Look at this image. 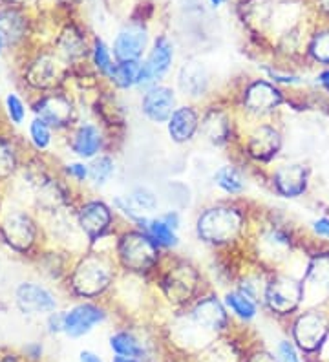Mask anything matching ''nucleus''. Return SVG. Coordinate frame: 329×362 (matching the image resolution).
Masks as SVG:
<instances>
[{
	"label": "nucleus",
	"mask_w": 329,
	"mask_h": 362,
	"mask_svg": "<svg viewBox=\"0 0 329 362\" xmlns=\"http://www.w3.org/2000/svg\"><path fill=\"white\" fill-rule=\"evenodd\" d=\"M225 305H227V310L233 311L234 317H238L243 322H250L258 315L256 302L250 296H247L243 291L227 293V296H225Z\"/></svg>",
	"instance_id": "obj_27"
},
{
	"label": "nucleus",
	"mask_w": 329,
	"mask_h": 362,
	"mask_svg": "<svg viewBox=\"0 0 329 362\" xmlns=\"http://www.w3.org/2000/svg\"><path fill=\"white\" fill-rule=\"evenodd\" d=\"M174 105L175 98L172 88L161 86V84L149 86L146 93L143 95V101H141V108H143L146 117L152 119L154 123H165V121L171 119V115L175 110Z\"/></svg>",
	"instance_id": "obj_16"
},
{
	"label": "nucleus",
	"mask_w": 329,
	"mask_h": 362,
	"mask_svg": "<svg viewBox=\"0 0 329 362\" xmlns=\"http://www.w3.org/2000/svg\"><path fill=\"white\" fill-rule=\"evenodd\" d=\"M119 258L127 269L146 271L158 262V245L146 233H127L119 242Z\"/></svg>",
	"instance_id": "obj_6"
},
{
	"label": "nucleus",
	"mask_w": 329,
	"mask_h": 362,
	"mask_svg": "<svg viewBox=\"0 0 329 362\" xmlns=\"http://www.w3.org/2000/svg\"><path fill=\"white\" fill-rule=\"evenodd\" d=\"M4 114L9 124L21 127V124L26 121L28 105L24 103V99H22L18 93L9 92L4 99Z\"/></svg>",
	"instance_id": "obj_33"
},
{
	"label": "nucleus",
	"mask_w": 329,
	"mask_h": 362,
	"mask_svg": "<svg viewBox=\"0 0 329 362\" xmlns=\"http://www.w3.org/2000/svg\"><path fill=\"white\" fill-rule=\"evenodd\" d=\"M139 70H141L139 61H127V62L115 61V66H114V70H112L110 81H112L115 86H119V88L128 90L137 84V76H139Z\"/></svg>",
	"instance_id": "obj_29"
},
{
	"label": "nucleus",
	"mask_w": 329,
	"mask_h": 362,
	"mask_svg": "<svg viewBox=\"0 0 329 362\" xmlns=\"http://www.w3.org/2000/svg\"><path fill=\"white\" fill-rule=\"evenodd\" d=\"M329 295V255H321L309 264L306 280H304V298L306 295Z\"/></svg>",
	"instance_id": "obj_20"
},
{
	"label": "nucleus",
	"mask_w": 329,
	"mask_h": 362,
	"mask_svg": "<svg viewBox=\"0 0 329 362\" xmlns=\"http://www.w3.org/2000/svg\"><path fill=\"white\" fill-rule=\"evenodd\" d=\"M280 148V136L275 129L260 127L249 139V152L256 159H271Z\"/></svg>",
	"instance_id": "obj_23"
},
{
	"label": "nucleus",
	"mask_w": 329,
	"mask_h": 362,
	"mask_svg": "<svg viewBox=\"0 0 329 362\" xmlns=\"http://www.w3.org/2000/svg\"><path fill=\"white\" fill-rule=\"evenodd\" d=\"M8 8H26L31 0H2Z\"/></svg>",
	"instance_id": "obj_47"
},
{
	"label": "nucleus",
	"mask_w": 329,
	"mask_h": 362,
	"mask_svg": "<svg viewBox=\"0 0 329 362\" xmlns=\"http://www.w3.org/2000/svg\"><path fill=\"white\" fill-rule=\"evenodd\" d=\"M77 223L90 242L101 240L112 226V211L106 204L90 199L84 202L77 211Z\"/></svg>",
	"instance_id": "obj_11"
},
{
	"label": "nucleus",
	"mask_w": 329,
	"mask_h": 362,
	"mask_svg": "<svg viewBox=\"0 0 329 362\" xmlns=\"http://www.w3.org/2000/svg\"><path fill=\"white\" fill-rule=\"evenodd\" d=\"M68 146L79 159H83V161L90 159L92 161L93 158L99 156L103 148L101 130L92 123L77 124L68 134Z\"/></svg>",
	"instance_id": "obj_15"
},
{
	"label": "nucleus",
	"mask_w": 329,
	"mask_h": 362,
	"mask_svg": "<svg viewBox=\"0 0 329 362\" xmlns=\"http://www.w3.org/2000/svg\"><path fill=\"white\" fill-rule=\"evenodd\" d=\"M246 362H278L277 357H272L267 351H255L253 355H249Z\"/></svg>",
	"instance_id": "obj_42"
},
{
	"label": "nucleus",
	"mask_w": 329,
	"mask_h": 362,
	"mask_svg": "<svg viewBox=\"0 0 329 362\" xmlns=\"http://www.w3.org/2000/svg\"><path fill=\"white\" fill-rule=\"evenodd\" d=\"M21 167V152L13 136L0 134V183L15 176Z\"/></svg>",
	"instance_id": "obj_24"
},
{
	"label": "nucleus",
	"mask_w": 329,
	"mask_h": 362,
	"mask_svg": "<svg viewBox=\"0 0 329 362\" xmlns=\"http://www.w3.org/2000/svg\"><path fill=\"white\" fill-rule=\"evenodd\" d=\"M0 238L4 240L9 249L26 255L35 247L39 226L30 212L13 209L0 216Z\"/></svg>",
	"instance_id": "obj_3"
},
{
	"label": "nucleus",
	"mask_w": 329,
	"mask_h": 362,
	"mask_svg": "<svg viewBox=\"0 0 329 362\" xmlns=\"http://www.w3.org/2000/svg\"><path fill=\"white\" fill-rule=\"evenodd\" d=\"M8 48V42H6V39H4V35H2V33H0V55H2V53H4V49Z\"/></svg>",
	"instance_id": "obj_49"
},
{
	"label": "nucleus",
	"mask_w": 329,
	"mask_h": 362,
	"mask_svg": "<svg viewBox=\"0 0 329 362\" xmlns=\"http://www.w3.org/2000/svg\"><path fill=\"white\" fill-rule=\"evenodd\" d=\"M243 216L234 207L207 209L197 218V234L209 243H227L240 234Z\"/></svg>",
	"instance_id": "obj_2"
},
{
	"label": "nucleus",
	"mask_w": 329,
	"mask_h": 362,
	"mask_svg": "<svg viewBox=\"0 0 329 362\" xmlns=\"http://www.w3.org/2000/svg\"><path fill=\"white\" fill-rule=\"evenodd\" d=\"M28 139L37 152H46L53 143V129L33 115V119L28 123Z\"/></svg>",
	"instance_id": "obj_28"
},
{
	"label": "nucleus",
	"mask_w": 329,
	"mask_h": 362,
	"mask_svg": "<svg viewBox=\"0 0 329 362\" xmlns=\"http://www.w3.org/2000/svg\"><path fill=\"white\" fill-rule=\"evenodd\" d=\"M280 103V90L275 88L272 84L265 83V81H256V83L250 84L246 92L247 110L256 112V114H265V112L275 110Z\"/></svg>",
	"instance_id": "obj_18"
},
{
	"label": "nucleus",
	"mask_w": 329,
	"mask_h": 362,
	"mask_svg": "<svg viewBox=\"0 0 329 362\" xmlns=\"http://www.w3.org/2000/svg\"><path fill=\"white\" fill-rule=\"evenodd\" d=\"M263 300L267 302L272 313L291 315L304 302V282L291 276H277L265 284Z\"/></svg>",
	"instance_id": "obj_7"
},
{
	"label": "nucleus",
	"mask_w": 329,
	"mask_h": 362,
	"mask_svg": "<svg viewBox=\"0 0 329 362\" xmlns=\"http://www.w3.org/2000/svg\"><path fill=\"white\" fill-rule=\"evenodd\" d=\"M313 230H315V234L322 236V238L329 240V218H318V220H315Z\"/></svg>",
	"instance_id": "obj_41"
},
{
	"label": "nucleus",
	"mask_w": 329,
	"mask_h": 362,
	"mask_svg": "<svg viewBox=\"0 0 329 362\" xmlns=\"http://www.w3.org/2000/svg\"><path fill=\"white\" fill-rule=\"evenodd\" d=\"M110 349L119 357L143 358L146 355L145 344L130 332H115L110 337Z\"/></svg>",
	"instance_id": "obj_25"
},
{
	"label": "nucleus",
	"mask_w": 329,
	"mask_h": 362,
	"mask_svg": "<svg viewBox=\"0 0 329 362\" xmlns=\"http://www.w3.org/2000/svg\"><path fill=\"white\" fill-rule=\"evenodd\" d=\"M0 33L4 35L8 46H17L26 39L28 21L18 8L0 9Z\"/></svg>",
	"instance_id": "obj_22"
},
{
	"label": "nucleus",
	"mask_w": 329,
	"mask_h": 362,
	"mask_svg": "<svg viewBox=\"0 0 329 362\" xmlns=\"http://www.w3.org/2000/svg\"><path fill=\"white\" fill-rule=\"evenodd\" d=\"M149 42V33L139 24H130L119 31L114 40V57L117 62L139 61Z\"/></svg>",
	"instance_id": "obj_13"
},
{
	"label": "nucleus",
	"mask_w": 329,
	"mask_h": 362,
	"mask_svg": "<svg viewBox=\"0 0 329 362\" xmlns=\"http://www.w3.org/2000/svg\"><path fill=\"white\" fill-rule=\"evenodd\" d=\"M92 62L96 70L105 76L106 79H110L112 76V70H114L115 62L112 59V53H110L108 46L103 42L101 39H96L93 40V46H92Z\"/></svg>",
	"instance_id": "obj_34"
},
{
	"label": "nucleus",
	"mask_w": 329,
	"mask_h": 362,
	"mask_svg": "<svg viewBox=\"0 0 329 362\" xmlns=\"http://www.w3.org/2000/svg\"><path fill=\"white\" fill-rule=\"evenodd\" d=\"M0 362H28L22 357V354H15V351H2L0 354Z\"/></svg>",
	"instance_id": "obj_43"
},
{
	"label": "nucleus",
	"mask_w": 329,
	"mask_h": 362,
	"mask_svg": "<svg viewBox=\"0 0 329 362\" xmlns=\"http://www.w3.org/2000/svg\"><path fill=\"white\" fill-rule=\"evenodd\" d=\"M79 362H103V358L93 354V351H81Z\"/></svg>",
	"instance_id": "obj_44"
},
{
	"label": "nucleus",
	"mask_w": 329,
	"mask_h": 362,
	"mask_svg": "<svg viewBox=\"0 0 329 362\" xmlns=\"http://www.w3.org/2000/svg\"><path fill=\"white\" fill-rule=\"evenodd\" d=\"M277 361L278 362H300L299 351L289 340H280L277 346Z\"/></svg>",
	"instance_id": "obj_38"
},
{
	"label": "nucleus",
	"mask_w": 329,
	"mask_h": 362,
	"mask_svg": "<svg viewBox=\"0 0 329 362\" xmlns=\"http://www.w3.org/2000/svg\"><path fill=\"white\" fill-rule=\"evenodd\" d=\"M31 110L35 117L46 121L53 130L70 129L75 121V106L70 95L59 90L39 93V98L31 103Z\"/></svg>",
	"instance_id": "obj_5"
},
{
	"label": "nucleus",
	"mask_w": 329,
	"mask_h": 362,
	"mask_svg": "<svg viewBox=\"0 0 329 362\" xmlns=\"http://www.w3.org/2000/svg\"><path fill=\"white\" fill-rule=\"evenodd\" d=\"M321 8L329 15V0H321Z\"/></svg>",
	"instance_id": "obj_50"
},
{
	"label": "nucleus",
	"mask_w": 329,
	"mask_h": 362,
	"mask_svg": "<svg viewBox=\"0 0 329 362\" xmlns=\"http://www.w3.org/2000/svg\"><path fill=\"white\" fill-rule=\"evenodd\" d=\"M309 52H311L315 61L322 62V64H329V30L318 31V33L313 37Z\"/></svg>",
	"instance_id": "obj_35"
},
{
	"label": "nucleus",
	"mask_w": 329,
	"mask_h": 362,
	"mask_svg": "<svg viewBox=\"0 0 329 362\" xmlns=\"http://www.w3.org/2000/svg\"><path fill=\"white\" fill-rule=\"evenodd\" d=\"M22 357L28 362H40L44 357V346L40 342H30L26 348L22 349Z\"/></svg>",
	"instance_id": "obj_40"
},
{
	"label": "nucleus",
	"mask_w": 329,
	"mask_h": 362,
	"mask_svg": "<svg viewBox=\"0 0 329 362\" xmlns=\"http://www.w3.org/2000/svg\"><path fill=\"white\" fill-rule=\"evenodd\" d=\"M163 220L167 221L172 229L178 230V227H180V216H178L175 212H168V214H165V216H163Z\"/></svg>",
	"instance_id": "obj_45"
},
{
	"label": "nucleus",
	"mask_w": 329,
	"mask_h": 362,
	"mask_svg": "<svg viewBox=\"0 0 329 362\" xmlns=\"http://www.w3.org/2000/svg\"><path fill=\"white\" fill-rule=\"evenodd\" d=\"M194 326L203 329L205 333H218L227 329L229 315L227 305L216 300L214 296L203 298L197 302L192 310Z\"/></svg>",
	"instance_id": "obj_14"
},
{
	"label": "nucleus",
	"mask_w": 329,
	"mask_h": 362,
	"mask_svg": "<svg viewBox=\"0 0 329 362\" xmlns=\"http://www.w3.org/2000/svg\"><path fill=\"white\" fill-rule=\"evenodd\" d=\"M275 185L284 198H299L307 189V170L304 165H282L275 173Z\"/></svg>",
	"instance_id": "obj_17"
},
{
	"label": "nucleus",
	"mask_w": 329,
	"mask_h": 362,
	"mask_svg": "<svg viewBox=\"0 0 329 362\" xmlns=\"http://www.w3.org/2000/svg\"><path fill=\"white\" fill-rule=\"evenodd\" d=\"M212 2V6H219V4H224L225 0H211Z\"/></svg>",
	"instance_id": "obj_51"
},
{
	"label": "nucleus",
	"mask_w": 329,
	"mask_h": 362,
	"mask_svg": "<svg viewBox=\"0 0 329 362\" xmlns=\"http://www.w3.org/2000/svg\"><path fill=\"white\" fill-rule=\"evenodd\" d=\"M145 233L149 234L150 240H152L158 247H175L178 245V234L175 229H172L167 221L163 218H154V220H146L145 223Z\"/></svg>",
	"instance_id": "obj_26"
},
{
	"label": "nucleus",
	"mask_w": 329,
	"mask_h": 362,
	"mask_svg": "<svg viewBox=\"0 0 329 362\" xmlns=\"http://www.w3.org/2000/svg\"><path fill=\"white\" fill-rule=\"evenodd\" d=\"M168 123V134L175 143L190 141L197 130V114L190 106H180L171 115Z\"/></svg>",
	"instance_id": "obj_21"
},
{
	"label": "nucleus",
	"mask_w": 329,
	"mask_h": 362,
	"mask_svg": "<svg viewBox=\"0 0 329 362\" xmlns=\"http://www.w3.org/2000/svg\"><path fill=\"white\" fill-rule=\"evenodd\" d=\"M329 333V322L328 318L321 313V311H307L302 313L293 326V339L294 344L299 346L302 351H316L324 344V340L328 339Z\"/></svg>",
	"instance_id": "obj_8"
},
{
	"label": "nucleus",
	"mask_w": 329,
	"mask_h": 362,
	"mask_svg": "<svg viewBox=\"0 0 329 362\" xmlns=\"http://www.w3.org/2000/svg\"><path fill=\"white\" fill-rule=\"evenodd\" d=\"M64 174L75 183H84L90 180V167L84 161H71L64 165Z\"/></svg>",
	"instance_id": "obj_37"
},
{
	"label": "nucleus",
	"mask_w": 329,
	"mask_h": 362,
	"mask_svg": "<svg viewBox=\"0 0 329 362\" xmlns=\"http://www.w3.org/2000/svg\"><path fill=\"white\" fill-rule=\"evenodd\" d=\"M214 183L227 194H240L246 190V181L236 168L231 165L218 168L214 173Z\"/></svg>",
	"instance_id": "obj_30"
},
{
	"label": "nucleus",
	"mask_w": 329,
	"mask_h": 362,
	"mask_svg": "<svg viewBox=\"0 0 329 362\" xmlns=\"http://www.w3.org/2000/svg\"><path fill=\"white\" fill-rule=\"evenodd\" d=\"M106 320V310L93 302H79L64 311V335L79 339Z\"/></svg>",
	"instance_id": "obj_9"
},
{
	"label": "nucleus",
	"mask_w": 329,
	"mask_h": 362,
	"mask_svg": "<svg viewBox=\"0 0 329 362\" xmlns=\"http://www.w3.org/2000/svg\"><path fill=\"white\" fill-rule=\"evenodd\" d=\"M194 287H196V273L189 265H180L172 269L165 280V293L174 302L189 300Z\"/></svg>",
	"instance_id": "obj_19"
},
{
	"label": "nucleus",
	"mask_w": 329,
	"mask_h": 362,
	"mask_svg": "<svg viewBox=\"0 0 329 362\" xmlns=\"http://www.w3.org/2000/svg\"><path fill=\"white\" fill-rule=\"evenodd\" d=\"M0 185H2V183H0ZM0 196H2V190H0Z\"/></svg>",
	"instance_id": "obj_52"
},
{
	"label": "nucleus",
	"mask_w": 329,
	"mask_h": 362,
	"mask_svg": "<svg viewBox=\"0 0 329 362\" xmlns=\"http://www.w3.org/2000/svg\"><path fill=\"white\" fill-rule=\"evenodd\" d=\"M88 167H90V181L96 187L106 185L115 173V163L110 156H97L90 161Z\"/></svg>",
	"instance_id": "obj_32"
},
{
	"label": "nucleus",
	"mask_w": 329,
	"mask_h": 362,
	"mask_svg": "<svg viewBox=\"0 0 329 362\" xmlns=\"http://www.w3.org/2000/svg\"><path fill=\"white\" fill-rule=\"evenodd\" d=\"M59 57L64 61H75V59L83 57L86 53V45H84L83 35L79 31L70 30V33H62L59 39Z\"/></svg>",
	"instance_id": "obj_31"
},
{
	"label": "nucleus",
	"mask_w": 329,
	"mask_h": 362,
	"mask_svg": "<svg viewBox=\"0 0 329 362\" xmlns=\"http://www.w3.org/2000/svg\"><path fill=\"white\" fill-rule=\"evenodd\" d=\"M174 59V46L167 37H159L154 42L146 61L141 64L139 76H137V86H154L167 76Z\"/></svg>",
	"instance_id": "obj_10"
},
{
	"label": "nucleus",
	"mask_w": 329,
	"mask_h": 362,
	"mask_svg": "<svg viewBox=\"0 0 329 362\" xmlns=\"http://www.w3.org/2000/svg\"><path fill=\"white\" fill-rule=\"evenodd\" d=\"M316 79H318V83L322 84V88H324L325 92L329 93V68H328V70H322L321 74H318V77H316Z\"/></svg>",
	"instance_id": "obj_46"
},
{
	"label": "nucleus",
	"mask_w": 329,
	"mask_h": 362,
	"mask_svg": "<svg viewBox=\"0 0 329 362\" xmlns=\"http://www.w3.org/2000/svg\"><path fill=\"white\" fill-rule=\"evenodd\" d=\"M24 81L30 84V88L46 93L57 90L62 83V74L59 61L52 55H39L35 61L30 62V66L24 71Z\"/></svg>",
	"instance_id": "obj_12"
},
{
	"label": "nucleus",
	"mask_w": 329,
	"mask_h": 362,
	"mask_svg": "<svg viewBox=\"0 0 329 362\" xmlns=\"http://www.w3.org/2000/svg\"><path fill=\"white\" fill-rule=\"evenodd\" d=\"M46 332L50 335H61L64 333V311H53L46 317Z\"/></svg>",
	"instance_id": "obj_39"
},
{
	"label": "nucleus",
	"mask_w": 329,
	"mask_h": 362,
	"mask_svg": "<svg viewBox=\"0 0 329 362\" xmlns=\"http://www.w3.org/2000/svg\"><path fill=\"white\" fill-rule=\"evenodd\" d=\"M128 202H130V205L136 209L137 212L154 211V209L158 207V199H156V196H154L152 192H150V190H146V189L134 190Z\"/></svg>",
	"instance_id": "obj_36"
},
{
	"label": "nucleus",
	"mask_w": 329,
	"mask_h": 362,
	"mask_svg": "<svg viewBox=\"0 0 329 362\" xmlns=\"http://www.w3.org/2000/svg\"><path fill=\"white\" fill-rule=\"evenodd\" d=\"M114 280V265L101 252L84 255L68 273V286L81 298H96Z\"/></svg>",
	"instance_id": "obj_1"
},
{
	"label": "nucleus",
	"mask_w": 329,
	"mask_h": 362,
	"mask_svg": "<svg viewBox=\"0 0 329 362\" xmlns=\"http://www.w3.org/2000/svg\"><path fill=\"white\" fill-rule=\"evenodd\" d=\"M13 300L17 310L26 317H48L59 310L57 295L44 284L24 280L15 287Z\"/></svg>",
	"instance_id": "obj_4"
},
{
	"label": "nucleus",
	"mask_w": 329,
	"mask_h": 362,
	"mask_svg": "<svg viewBox=\"0 0 329 362\" xmlns=\"http://www.w3.org/2000/svg\"><path fill=\"white\" fill-rule=\"evenodd\" d=\"M112 362H143L141 358H134V357H119V355H115L114 358H112Z\"/></svg>",
	"instance_id": "obj_48"
}]
</instances>
